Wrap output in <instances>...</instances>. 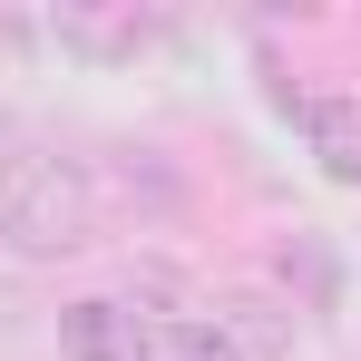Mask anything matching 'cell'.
<instances>
[{"label":"cell","instance_id":"3","mask_svg":"<svg viewBox=\"0 0 361 361\" xmlns=\"http://www.w3.org/2000/svg\"><path fill=\"white\" fill-rule=\"evenodd\" d=\"M137 322L147 312H127L118 293H78L59 312V352L68 361H137Z\"/></svg>","mask_w":361,"mask_h":361},{"label":"cell","instance_id":"5","mask_svg":"<svg viewBox=\"0 0 361 361\" xmlns=\"http://www.w3.org/2000/svg\"><path fill=\"white\" fill-rule=\"evenodd\" d=\"M302 147H312L322 185H352L361 195V98H312L302 108Z\"/></svg>","mask_w":361,"mask_h":361},{"label":"cell","instance_id":"4","mask_svg":"<svg viewBox=\"0 0 361 361\" xmlns=\"http://www.w3.org/2000/svg\"><path fill=\"white\" fill-rule=\"evenodd\" d=\"M215 332H225L235 361H293V312L274 293H225L215 302Z\"/></svg>","mask_w":361,"mask_h":361},{"label":"cell","instance_id":"2","mask_svg":"<svg viewBox=\"0 0 361 361\" xmlns=\"http://www.w3.org/2000/svg\"><path fill=\"white\" fill-rule=\"evenodd\" d=\"M49 39H59L68 59H137V49L166 39V20L137 10V0H59L49 10Z\"/></svg>","mask_w":361,"mask_h":361},{"label":"cell","instance_id":"6","mask_svg":"<svg viewBox=\"0 0 361 361\" xmlns=\"http://www.w3.org/2000/svg\"><path fill=\"white\" fill-rule=\"evenodd\" d=\"M137 361H235L215 322H185V312H147L137 322Z\"/></svg>","mask_w":361,"mask_h":361},{"label":"cell","instance_id":"1","mask_svg":"<svg viewBox=\"0 0 361 361\" xmlns=\"http://www.w3.org/2000/svg\"><path fill=\"white\" fill-rule=\"evenodd\" d=\"M98 176L78 157H10L0 166V244L30 254V264H59V254H88L98 244Z\"/></svg>","mask_w":361,"mask_h":361}]
</instances>
